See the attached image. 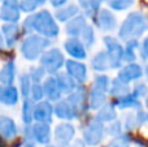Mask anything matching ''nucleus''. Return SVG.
I'll use <instances>...</instances> for the list:
<instances>
[{"instance_id": "nucleus-1", "label": "nucleus", "mask_w": 148, "mask_h": 147, "mask_svg": "<svg viewBox=\"0 0 148 147\" xmlns=\"http://www.w3.org/2000/svg\"><path fill=\"white\" fill-rule=\"evenodd\" d=\"M148 27L146 20L142 14L134 13L126 20V22L123 23L122 29H121V38H127V36H138L143 33L144 30Z\"/></svg>"}, {"instance_id": "nucleus-2", "label": "nucleus", "mask_w": 148, "mask_h": 147, "mask_svg": "<svg viewBox=\"0 0 148 147\" xmlns=\"http://www.w3.org/2000/svg\"><path fill=\"white\" fill-rule=\"evenodd\" d=\"M33 29H36V31L47 36H55L59 34V27L55 25L48 12H42L33 16Z\"/></svg>"}, {"instance_id": "nucleus-3", "label": "nucleus", "mask_w": 148, "mask_h": 147, "mask_svg": "<svg viewBox=\"0 0 148 147\" xmlns=\"http://www.w3.org/2000/svg\"><path fill=\"white\" fill-rule=\"evenodd\" d=\"M49 42L46 39H42L39 36H29L22 44V55L29 60H35L39 55L42 54V51L44 49V47L48 46Z\"/></svg>"}, {"instance_id": "nucleus-4", "label": "nucleus", "mask_w": 148, "mask_h": 147, "mask_svg": "<svg viewBox=\"0 0 148 147\" xmlns=\"http://www.w3.org/2000/svg\"><path fill=\"white\" fill-rule=\"evenodd\" d=\"M64 57L60 54L59 49H52V51L47 52L42 57V65L48 70L49 73H55L60 67L62 65Z\"/></svg>"}, {"instance_id": "nucleus-5", "label": "nucleus", "mask_w": 148, "mask_h": 147, "mask_svg": "<svg viewBox=\"0 0 148 147\" xmlns=\"http://www.w3.org/2000/svg\"><path fill=\"white\" fill-rule=\"evenodd\" d=\"M0 18L4 21H9V22H16L20 18L17 0H5L0 9Z\"/></svg>"}, {"instance_id": "nucleus-6", "label": "nucleus", "mask_w": 148, "mask_h": 147, "mask_svg": "<svg viewBox=\"0 0 148 147\" xmlns=\"http://www.w3.org/2000/svg\"><path fill=\"white\" fill-rule=\"evenodd\" d=\"M105 43H107L108 49H109V52H108L109 60H110V63H113L112 67H118L120 59L123 55L122 48H121V46L113 38H105Z\"/></svg>"}, {"instance_id": "nucleus-7", "label": "nucleus", "mask_w": 148, "mask_h": 147, "mask_svg": "<svg viewBox=\"0 0 148 147\" xmlns=\"http://www.w3.org/2000/svg\"><path fill=\"white\" fill-rule=\"evenodd\" d=\"M103 137V128L97 122H92L86 130H84V138L90 145H96L97 142H100Z\"/></svg>"}, {"instance_id": "nucleus-8", "label": "nucleus", "mask_w": 148, "mask_h": 147, "mask_svg": "<svg viewBox=\"0 0 148 147\" xmlns=\"http://www.w3.org/2000/svg\"><path fill=\"white\" fill-rule=\"evenodd\" d=\"M18 100V94L13 86H3L0 87V103L7 104V106H13Z\"/></svg>"}, {"instance_id": "nucleus-9", "label": "nucleus", "mask_w": 148, "mask_h": 147, "mask_svg": "<svg viewBox=\"0 0 148 147\" xmlns=\"http://www.w3.org/2000/svg\"><path fill=\"white\" fill-rule=\"evenodd\" d=\"M0 134L7 139H10L17 134V128L13 120H10L9 117L0 116Z\"/></svg>"}, {"instance_id": "nucleus-10", "label": "nucleus", "mask_w": 148, "mask_h": 147, "mask_svg": "<svg viewBox=\"0 0 148 147\" xmlns=\"http://www.w3.org/2000/svg\"><path fill=\"white\" fill-rule=\"evenodd\" d=\"M73 134H74V129H73L72 125L61 124L56 129V141L64 147L69 143V141L72 139Z\"/></svg>"}, {"instance_id": "nucleus-11", "label": "nucleus", "mask_w": 148, "mask_h": 147, "mask_svg": "<svg viewBox=\"0 0 148 147\" xmlns=\"http://www.w3.org/2000/svg\"><path fill=\"white\" fill-rule=\"evenodd\" d=\"M34 117L38 121L42 122H49L51 121V115H52V108L49 103H39L38 106L34 108L33 112Z\"/></svg>"}, {"instance_id": "nucleus-12", "label": "nucleus", "mask_w": 148, "mask_h": 147, "mask_svg": "<svg viewBox=\"0 0 148 147\" xmlns=\"http://www.w3.org/2000/svg\"><path fill=\"white\" fill-rule=\"evenodd\" d=\"M65 48H66V51L74 57L83 59V57L86 56V52H84V48H83V46H82V43L79 41H75V39L68 41L66 43H65Z\"/></svg>"}, {"instance_id": "nucleus-13", "label": "nucleus", "mask_w": 148, "mask_h": 147, "mask_svg": "<svg viewBox=\"0 0 148 147\" xmlns=\"http://www.w3.org/2000/svg\"><path fill=\"white\" fill-rule=\"evenodd\" d=\"M34 138L39 143H47L49 141V128L47 124H36L33 128Z\"/></svg>"}, {"instance_id": "nucleus-14", "label": "nucleus", "mask_w": 148, "mask_h": 147, "mask_svg": "<svg viewBox=\"0 0 148 147\" xmlns=\"http://www.w3.org/2000/svg\"><path fill=\"white\" fill-rule=\"evenodd\" d=\"M66 68L70 74H72L73 77H75L79 82H83V81L86 80V68H84V65L78 64V63H75V61H68Z\"/></svg>"}, {"instance_id": "nucleus-15", "label": "nucleus", "mask_w": 148, "mask_h": 147, "mask_svg": "<svg viewBox=\"0 0 148 147\" xmlns=\"http://www.w3.org/2000/svg\"><path fill=\"white\" fill-rule=\"evenodd\" d=\"M13 78H14V64L12 61H9L0 70V81L5 86H9L13 82Z\"/></svg>"}, {"instance_id": "nucleus-16", "label": "nucleus", "mask_w": 148, "mask_h": 147, "mask_svg": "<svg viewBox=\"0 0 148 147\" xmlns=\"http://www.w3.org/2000/svg\"><path fill=\"white\" fill-rule=\"evenodd\" d=\"M140 76H142V69L138 67V65L131 64V65H129V67H126L125 69L121 72L120 78L121 80H123L125 82H127V81L135 80V78L140 77Z\"/></svg>"}, {"instance_id": "nucleus-17", "label": "nucleus", "mask_w": 148, "mask_h": 147, "mask_svg": "<svg viewBox=\"0 0 148 147\" xmlns=\"http://www.w3.org/2000/svg\"><path fill=\"white\" fill-rule=\"evenodd\" d=\"M43 93H46L47 95H48L49 99H52V100H56V99H59L60 96V87L59 85H57L56 80L55 78H48V80L46 81V85H44V91Z\"/></svg>"}, {"instance_id": "nucleus-18", "label": "nucleus", "mask_w": 148, "mask_h": 147, "mask_svg": "<svg viewBox=\"0 0 148 147\" xmlns=\"http://www.w3.org/2000/svg\"><path fill=\"white\" fill-rule=\"evenodd\" d=\"M110 60L107 54H97L95 59L92 60V65L96 70H105L110 67Z\"/></svg>"}, {"instance_id": "nucleus-19", "label": "nucleus", "mask_w": 148, "mask_h": 147, "mask_svg": "<svg viewBox=\"0 0 148 147\" xmlns=\"http://www.w3.org/2000/svg\"><path fill=\"white\" fill-rule=\"evenodd\" d=\"M3 31H4L5 39H7V44L8 46H13L18 36V29L16 25H4L3 26Z\"/></svg>"}, {"instance_id": "nucleus-20", "label": "nucleus", "mask_w": 148, "mask_h": 147, "mask_svg": "<svg viewBox=\"0 0 148 147\" xmlns=\"http://www.w3.org/2000/svg\"><path fill=\"white\" fill-rule=\"evenodd\" d=\"M56 113L59 117H62V119H72L74 117V111L69 103L66 102H62V103L57 104L56 107Z\"/></svg>"}, {"instance_id": "nucleus-21", "label": "nucleus", "mask_w": 148, "mask_h": 147, "mask_svg": "<svg viewBox=\"0 0 148 147\" xmlns=\"http://www.w3.org/2000/svg\"><path fill=\"white\" fill-rule=\"evenodd\" d=\"M97 25L101 29H104V30H110V29L114 27L116 22H114L113 16L104 10V12H101V14H100V22H97Z\"/></svg>"}, {"instance_id": "nucleus-22", "label": "nucleus", "mask_w": 148, "mask_h": 147, "mask_svg": "<svg viewBox=\"0 0 148 147\" xmlns=\"http://www.w3.org/2000/svg\"><path fill=\"white\" fill-rule=\"evenodd\" d=\"M56 82L59 87L64 91H70L74 87L73 81L70 80V77H68V74H59V77L56 78Z\"/></svg>"}, {"instance_id": "nucleus-23", "label": "nucleus", "mask_w": 148, "mask_h": 147, "mask_svg": "<svg viewBox=\"0 0 148 147\" xmlns=\"http://www.w3.org/2000/svg\"><path fill=\"white\" fill-rule=\"evenodd\" d=\"M84 27V20L82 17L77 18V20H74L73 22L69 23V26L66 27L68 33L72 34V35H75V34H79L81 33V30Z\"/></svg>"}, {"instance_id": "nucleus-24", "label": "nucleus", "mask_w": 148, "mask_h": 147, "mask_svg": "<svg viewBox=\"0 0 148 147\" xmlns=\"http://www.w3.org/2000/svg\"><path fill=\"white\" fill-rule=\"evenodd\" d=\"M23 121L26 122V124H30L31 122V119H33V103H31L30 100H26L25 104H23Z\"/></svg>"}, {"instance_id": "nucleus-25", "label": "nucleus", "mask_w": 148, "mask_h": 147, "mask_svg": "<svg viewBox=\"0 0 148 147\" xmlns=\"http://www.w3.org/2000/svg\"><path fill=\"white\" fill-rule=\"evenodd\" d=\"M114 116H116V112H114V109L112 108V106H107V107H104V108L100 111V113H99V116H97V119H100V120H112V119H114Z\"/></svg>"}, {"instance_id": "nucleus-26", "label": "nucleus", "mask_w": 148, "mask_h": 147, "mask_svg": "<svg viewBox=\"0 0 148 147\" xmlns=\"http://www.w3.org/2000/svg\"><path fill=\"white\" fill-rule=\"evenodd\" d=\"M31 90V85H30V78L29 76L23 74L21 77V91H22V95L23 96H27Z\"/></svg>"}, {"instance_id": "nucleus-27", "label": "nucleus", "mask_w": 148, "mask_h": 147, "mask_svg": "<svg viewBox=\"0 0 148 147\" xmlns=\"http://www.w3.org/2000/svg\"><path fill=\"white\" fill-rule=\"evenodd\" d=\"M36 5H38L36 0H21V3H20L21 9L25 10V12H31V10H34L36 8Z\"/></svg>"}, {"instance_id": "nucleus-28", "label": "nucleus", "mask_w": 148, "mask_h": 147, "mask_svg": "<svg viewBox=\"0 0 148 147\" xmlns=\"http://www.w3.org/2000/svg\"><path fill=\"white\" fill-rule=\"evenodd\" d=\"M84 33H83V35H84V42H86V44L88 47H91L92 46V43H94V33H92V29L90 27V26H84Z\"/></svg>"}, {"instance_id": "nucleus-29", "label": "nucleus", "mask_w": 148, "mask_h": 147, "mask_svg": "<svg viewBox=\"0 0 148 147\" xmlns=\"http://www.w3.org/2000/svg\"><path fill=\"white\" fill-rule=\"evenodd\" d=\"M31 94H33V99L34 100H39V99H42V96H43V89H42L40 85H38V83H35V85L31 87Z\"/></svg>"}, {"instance_id": "nucleus-30", "label": "nucleus", "mask_w": 148, "mask_h": 147, "mask_svg": "<svg viewBox=\"0 0 148 147\" xmlns=\"http://www.w3.org/2000/svg\"><path fill=\"white\" fill-rule=\"evenodd\" d=\"M138 106H139L138 102L134 98H130V96H126L125 99H122L121 104H120L121 108H125V107H138Z\"/></svg>"}, {"instance_id": "nucleus-31", "label": "nucleus", "mask_w": 148, "mask_h": 147, "mask_svg": "<svg viewBox=\"0 0 148 147\" xmlns=\"http://www.w3.org/2000/svg\"><path fill=\"white\" fill-rule=\"evenodd\" d=\"M131 0L130 1H125L123 3V0H113L112 3H110V5H112L114 9H125V8H127L129 5H131Z\"/></svg>"}, {"instance_id": "nucleus-32", "label": "nucleus", "mask_w": 148, "mask_h": 147, "mask_svg": "<svg viewBox=\"0 0 148 147\" xmlns=\"http://www.w3.org/2000/svg\"><path fill=\"white\" fill-rule=\"evenodd\" d=\"M146 91H147V87L144 85H136V87H135V91H134V96H143L144 94H146Z\"/></svg>"}, {"instance_id": "nucleus-33", "label": "nucleus", "mask_w": 148, "mask_h": 147, "mask_svg": "<svg viewBox=\"0 0 148 147\" xmlns=\"http://www.w3.org/2000/svg\"><path fill=\"white\" fill-rule=\"evenodd\" d=\"M143 51H144V56L148 57V39L146 41V43H144V46H143Z\"/></svg>"}, {"instance_id": "nucleus-34", "label": "nucleus", "mask_w": 148, "mask_h": 147, "mask_svg": "<svg viewBox=\"0 0 148 147\" xmlns=\"http://www.w3.org/2000/svg\"><path fill=\"white\" fill-rule=\"evenodd\" d=\"M66 0H52V3H53V5H61L62 3H65Z\"/></svg>"}, {"instance_id": "nucleus-35", "label": "nucleus", "mask_w": 148, "mask_h": 147, "mask_svg": "<svg viewBox=\"0 0 148 147\" xmlns=\"http://www.w3.org/2000/svg\"><path fill=\"white\" fill-rule=\"evenodd\" d=\"M0 48H4V39H3L1 34H0Z\"/></svg>"}]
</instances>
